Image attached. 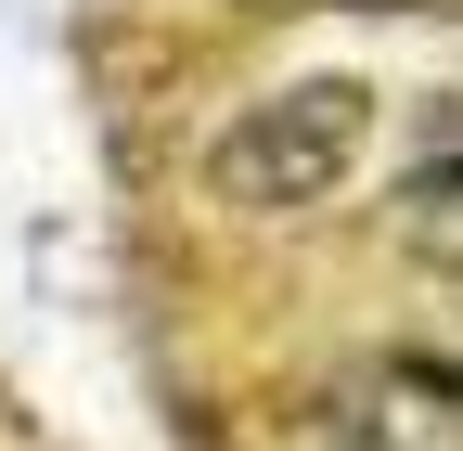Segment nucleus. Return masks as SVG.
I'll return each mask as SVG.
<instances>
[{"label":"nucleus","instance_id":"nucleus-1","mask_svg":"<svg viewBox=\"0 0 463 451\" xmlns=\"http://www.w3.org/2000/svg\"><path fill=\"white\" fill-rule=\"evenodd\" d=\"M361 142H373V91L361 78H297V91H270V103H245V117L219 130L206 181L245 219H297V206H322L347 168H361Z\"/></svg>","mask_w":463,"mask_h":451},{"label":"nucleus","instance_id":"nucleus-2","mask_svg":"<svg viewBox=\"0 0 463 451\" xmlns=\"http://www.w3.org/2000/svg\"><path fill=\"white\" fill-rule=\"evenodd\" d=\"M297 451H463V426L425 413V400H399V387L373 374V387H347V400H322L297 426Z\"/></svg>","mask_w":463,"mask_h":451},{"label":"nucleus","instance_id":"nucleus-3","mask_svg":"<svg viewBox=\"0 0 463 451\" xmlns=\"http://www.w3.org/2000/svg\"><path fill=\"white\" fill-rule=\"evenodd\" d=\"M386 233L412 245L425 271H463V142H450V155H425L412 181L386 194Z\"/></svg>","mask_w":463,"mask_h":451},{"label":"nucleus","instance_id":"nucleus-4","mask_svg":"<svg viewBox=\"0 0 463 451\" xmlns=\"http://www.w3.org/2000/svg\"><path fill=\"white\" fill-rule=\"evenodd\" d=\"M386 387H399V400H425V413H450V426H463V349H399V361H386Z\"/></svg>","mask_w":463,"mask_h":451}]
</instances>
